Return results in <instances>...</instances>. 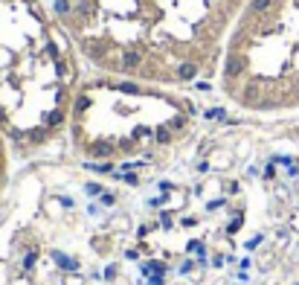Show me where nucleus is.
Masks as SVG:
<instances>
[{"mask_svg": "<svg viewBox=\"0 0 299 285\" xmlns=\"http://www.w3.org/2000/svg\"><path fill=\"white\" fill-rule=\"evenodd\" d=\"M244 0H55V15L99 70L148 85H189L221 59Z\"/></svg>", "mask_w": 299, "mask_h": 285, "instance_id": "1", "label": "nucleus"}, {"mask_svg": "<svg viewBox=\"0 0 299 285\" xmlns=\"http://www.w3.org/2000/svg\"><path fill=\"white\" fill-rule=\"evenodd\" d=\"M79 85L76 50L38 0H0V131L21 149L70 123Z\"/></svg>", "mask_w": 299, "mask_h": 285, "instance_id": "2", "label": "nucleus"}, {"mask_svg": "<svg viewBox=\"0 0 299 285\" xmlns=\"http://www.w3.org/2000/svg\"><path fill=\"white\" fill-rule=\"evenodd\" d=\"M108 99H102L96 85L82 88L70 111L73 143L84 158L119 160L151 152L154 146H171L183 140L192 126V102L168 91L142 88V82L119 79L99 82Z\"/></svg>", "mask_w": 299, "mask_h": 285, "instance_id": "3", "label": "nucleus"}, {"mask_svg": "<svg viewBox=\"0 0 299 285\" xmlns=\"http://www.w3.org/2000/svg\"><path fill=\"white\" fill-rule=\"evenodd\" d=\"M6 181H9V155H6V134L0 131V198L6 192Z\"/></svg>", "mask_w": 299, "mask_h": 285, "instance_id": "4", "label": "nucleus"}]
</instances>
